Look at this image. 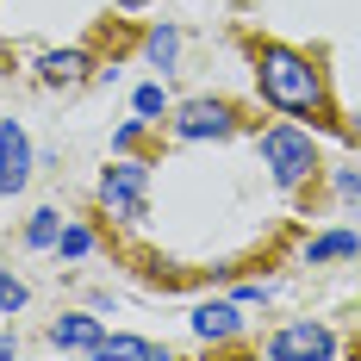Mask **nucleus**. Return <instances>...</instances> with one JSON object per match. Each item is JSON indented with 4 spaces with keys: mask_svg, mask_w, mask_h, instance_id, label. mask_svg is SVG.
Segmentation results:
<instances>
[{
    "mask_svg": "<svg viewBox=\"0 0 361 361\" xmlns=\"http://www.w3.org/2000/svg\"><path fill=\"white\" fill-rule=\"evenodd\" d=\"M255 81H262V100L281 106V112H318L324 106V75L312 69V56H299L287 44H262Z\"/></svg>",
    "mask_w": 361,
    "mask_h": 361,
    "instance_id": "1",
    "label": "nucleus"
},
{
    "mask_svg": "<svg viewBox=\"0 0 361 361\" xmlns=\"http://www.w3.org/2000/svg\"><path fill=\"white\" fill-rule=\"evenodd\" d=\"M262 162H268V175L281 180V187H299L318 169V149H312V137L299 125H268L262 131Z\"/></svg>",
    "mask_w": 361,
    "mask_h": 361,
    "instance_id": "2",
    "label": "nucleus"
},
{
    "mask_svg": "<svg viewBox=\"0 0 361 361\" xmlns=\"http://www.w3.org/2000/svg\"><path fill=\"white\" fill-rule=\"evenodd\" d=\"M144 193H149V169L144 162H112L106 175H100V206H106L112 218H125V224L144 218Z\"/></svg>",
    "mask_w": 361,
    "mask_h": 361,
    "instance_id": "3",
    "label": "nucleus"
},
{
    "mask_svg": "<svg viewBox=\"0 0 361 361\" xmlns=\"http://www.w3.org/2000/svg\"><path fill=\"white\" fill-rule=\"evenodd\" d=\"M50 349H63V355H100L106 349V330H100V318H87V312H63L50 324Z\"/></svg>",
    "mask_w": 361,
    "mask_h": 361,
    "instance_id": "4",
    "label": "nucleus"
},
{
    "mask_svg": "<svg viewBox=\"0 0 361 361\" xmlns=\"http://www.w3.org/2000/svg\"><path fill=\"white\" fill-rule=\"evenodd\" d=\"M231 125H237V112L224 106V100H187L175 118V131L187 144H200V137H231Z\"/></svg>",
    "mask_w": 361,
    "mask_h": 361,
    "instance_id": "5",
    "label": "nucleus"
},
{
    "mask_svg": "<svg viewBox=\"0 0 361 361\" xmlns=\"http://www.w3.org/2000/svg\"><path fill=\"white\" fill-rule=\"evenodd\" d=\"M25 180H32V144L19 118H0V193H19Z\"/></svg>",
    "mask_w": 361,
    "mask_h": 361,
    "instance_id": "6",
    "label": "nucleus"
},
{
    "mask_svg": "<svg viewBox=\"0 0 361 361\" xmlns=\"http://www.w3.org/2000/svg\"><path fill=\"white\" fill-rule=\"evenodd\" d=\"M268 355H274V361H293V355H336V336H330L324 324H293V330H281V336L268 343Z\"/></svg>",
    "mask_w": 361,
    "mask_h": 361,
    "instance_id": "7",
    "label": "nucleus"
},
{
    "mask_svg": "<svg viewBox=\"0 0 361 361\" xmlns=\"http://www.w3.org/2000/svg\"><path fill=\"white\" fill-rule=\"evenodd\" d=\"M193 330H200L206 343H231V336L243 330V318H237L231 305H200V312H193Z\"/></svg>",
    "mask_w": 361,
    "mask_h": 361,
    "instance_id": "8",
    "label": "nucleus"
},
{
    "mask_svg": "<svg viewBox=\"0 0 361 361\" xmlns=\"http://www.w3.org/2000/svg\"><path fill=\"white\" fill-rule=\"evenodd\" d=\"M343 255H361L355 231H330V237H318V243L305 250V262H343Z\"/></svg>",
    "mask_w": 361,
    "mask_h": 361,
    "instance_id": "9",
    "label": "nucleus"
},
{
    "mask_svg": "<svg viewBox=\"0 0 361 361\" xmlns=\"http://www.w3.org/2000/svg\"><path fill=\"white\" fill-rule=\"evenodd\" d=\"M144 56L156 63V69H175V56H180V32H175V25H156V32L144 37Z\"/></svg>",
    "mask_w": 361,
    "mask_h": 361,
    "instance_id": "10",
    "label": "nucleus"
},
{
    "mask_svg": "<svg viewBox=\"0 0 361 361\" xmlns=\"http://www.w3.org/2000/svg\"><path fill=\"white\" fill-rule=\"evenodd\" d=\"M37 69H44V81H81V75H87V56H81V50H50Z\"/></svg>",
    "mask_w": 361,
    "mask_h": 361,
    "instance_id": "11",
    "label": "nucleus"
},
{
    "mask_svg": "<svg viewBox=\"0 0 361 361\" xmlns=\"http://www.w3.org/2000/svg\"><path fill=\"white\" fill-rule=\"evenodd\" d=\"M100 355H162V343H144V336H106V349H100Z\"/></svg>",
    "mask_w": 361,
    "mask_h": 361,
    "instance_id": "12",
    "label": "nucleus"
},
{
    "mask_svg": "<svg viewBox=\"0 0 361 361\" xmlns=\"http://www.w3.org/2000/svg\"><path fill=\"white\" fill-rule=\"evenodd\" d=\"M25 243H32V250H50V243H56V212H32V224H25Z\"/></svg>",
    "mask_w": 361,
    "mask_h": 361,
    "instance_id": "13",
    "label": "nucleus"
},
{
    "mask_svg": "<svg viewBox=\"0 0 361 361\" xmlns=\"http://www.w3.org/2000/svg\"><path fill=\"white\" fill-rule=\"evenodd\" d=\"M56 250L69 255V262H81V255L94 250V237H87V231H81V224H75V231H63V237H56Z\"/></svg>",
    "mask_w": 361,
    "mask_h": 361,
    "instance_id": "14",
    "label": "nucleus"
},
{
    "mask_svg": "<svg viewBox=\"0 0 361 361\" xmlns=\"http://www.w3.org/2000/svg\"><path fill=\"white\" fill-rule=\"evenodd\" d=\"M19 305H25V287H19V281H13V274H0V312H6V318H13V312H19Z\"/></svg>",
    "mask_w": 361,
    "mask_h": 361,
    "instance_id": "15",
    "label": "nucleus"
},
{
    "mask_svg": "<svg viewBox=\"0 0 361 361\" xmlns=\"http://www.w3.org/2000/svg\"><path fill=\"white\" fill-rule=\"evenodd\" d=\"M137 112H144V118H149V112H162V87H156V81L137 87Z\"/></svg>",
    "mask_w": 361,
    "mask_h": 361,
    "instance_id": "16",
    "label": "nucleus"
},
{
    "mask_svg": "<svg viewBox=\"0 0 361 361\" xmlns=\"http://www.w3.org/2000/svg\"><path fill=\"white\" fill-rule=\"evenodd\" d=\"M336 193H343V200H361V180L355 175H336Z\"/></svg>",
    "mask_w": 361,
    "mask_h": 361,
    "instance_id": "17",
    "label": "nucleus"
},
{
    "mask_svg": "<svg viewBox=\"0 0 361 361\" xmlns=\"http://www.w3.org/2000/svg\"><path fill=\"white\" fill-rule=\"evenodd\" d=\"M125 6H137V0H125Z\"/></svg>",
    "mask_w": 361,
    "mask_h": 361,
    "instance_id": "18",
    "label": "nucleus"
},
{
    "mask_svg": "<svg viewBox=\"0 0 361 361\" xmlns=\"http://www.w3.org/2000/svg\"><path fill=\"white\" fill-rule=\"evenodd\" d=\"M355 131H361V118H355Z\"/></svg>",
    "mask_w": 361,
    "mask_h": 361,
    "instance_id": "19",
    "label": "nucleus"
}]
</instances>
